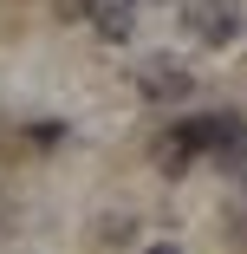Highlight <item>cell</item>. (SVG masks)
Returning <instances> with one entry per match:
<instances>
[{
  "label": "cell",
  "instance_id": "6da1fadb",
  "mask_svg": "<svg viewBox=\"0 0 247 254\" xmlns=\"http://www.w3.org/2000/svg\"><path fill=\"white\" fill-rule=\"evenodd\" d=\"M234 130H241L234 118H189V124H176V130L156 143V170L182 176L195 157H221V143H228Z\"/></svg>",
  "mask_w": 247,
  "mask_h": 254
},
{
  "label": "cell",
  "instance_id": "5b68a950",
  "mask_svg": "<svg viewBox=\"0 0 247 254\" xmlns=\"http://www.w3.org/2000/svg\"><path fill=\"white\" fill-rule=\"evenodd\" d=\"M228 228H234V241H247V183H241L234 202H228Z\"/></svg>",
  "mask_w": 247,
  "mask_h": 254
},
{
  "label": "cell",
  "instance_id": "3957f363",
  "mask_svg": "<svg viewBox=\"0 0 247 254\" xmlns=\"http://www.w3.org/2000/svg\"><path fill=\"white\" fill-rule=\"evenodd\" d=\"M189 85H195V72H189L182 59H143V65H137V91H143V98H156V105L189 98Z\"/></svg>",
  "mask_w": 247,
  "mask_h": 254
},
{
  "label": "cell",
  "instance_id": "8992f818",
  "mask_svg": "<svg viewBox=\"0 0 247 254\" xmlns=\"http://www.w3.org/2000/svg\"><path fill=\"white\" fill-rule=\"evenodd\" d=\"M150 254H176V248H169V241H156V248H150Z\"/></svg>",
  "mask_w": 247,
  "mask_h": 254
},
{
  "label": "cell",
  "instance_id": "7a4b0ae2",
  "mask_svg": "<svg viewBox=\"0 0 247 254\" xmlns=\"http://www.w3.org/2000/svg\"><path fill=\"white\" fill-rule=\"evenodd\" d=\"M189 33L202 39V46H234V33H241V7L234 0H189Z\"/></svg>",
  "mask_w": 247,
  "mask_h": 254
},
{
  "label": "cell",
  "instance_id": "277c9868",
  "mask_svg": "<svg viewBox=\"0 0 247 254\" xmlns=\"http://www.w3.org/2000/svg\"><path fill=\"white\" fill-rule=\"evenodd\" d=\"M85 13H91V33L111 46H124L137 33V0H85Z\"/></svg>",
  "mask_w": 247,
  "mask_h": 254
}]
</instances>
